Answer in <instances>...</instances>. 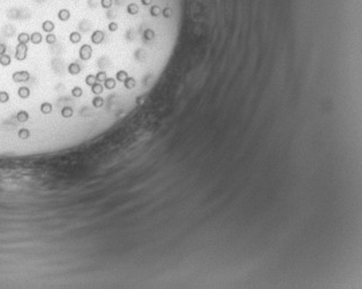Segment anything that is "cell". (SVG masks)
<instances>
[{
	"label": "cell",
	"mask_w": 362,
	"mask_h": 289,
	"mask_svg": "<svg viewBox=\"0 0 362 289\" xmlns=\"http://www.w3.org/2000/svg\"><path fill=\"white\" fill-rule=\"evenodd\" d=\"M30 118L29 116V112L25 110H20L17 114H16V119L18 120V122H21V123H25V122H28Z\"/></svg>",
	"instance_id": "6"
},
{
	"label": "cell",
	"mask_w": 362,
	"mask_h": 289,
	"mask_svg": "<svg viewBox=\"0 0 362 289\" xmlns=\"http://www.w3.org/2000/svg\"><path fill=\"white\" fill-rule=\"evenodd\" d=\"M28 55V46L27 44H18L15 51V59L17 61H24Z\"/></svg>",
	"instance_id": "1"
},
{
	"label": "cell",
	"mask_w": 362,
	"mask_h": 289,
	"mask_svg": "<svg viewBox=\"0 0 362 289\" xmlns=\"http://www.w3.org/2000/svg\"><path fill=\"white\" fill-rule=\"evenodd\" d=\"M143 37L146 40H151V39H154L155 38V31L153 29H150V28H148V29L145 30V32H143Z\"/></svg>",
	"instance_id": "19"
},
{
	"label": "cell",
	"mask_w": 362,
	"mask_h": 289,
	"mask_svg": "<svg viewBox=\"0 0 362 289\" xmlns=\"http://www.w3.org/2000/svg\"><path fill=\"white\" fill-rule=\"evenodd\" d=\"M127 77H128V74L126 72L125 70H119L118 72L116 74V79H117L118 82L124 83V81H125Z\"/></svg>",
	"instance_id": "21"
},
{
	"label": "cell",
	"mask_w": 362,
	"mask_h": 289,
	"mask_svg": "<svg viewBox=\"0 0 362 289\" xmlns=\"http://www.w3.org/2000/svg\"><path fill=\"white\" fill-rule=\"evenodd\" d=\"M68 71H69V74L72 75V76L78 75L80 72V67H79V64H77V63H70L69 67H68Z\"/></svg>",
	"instance_id": "12"
},
{
	"label": "cell",
	"mask_w": 362,
	"mask_h": 289,
	"mask_svg": "<svg viewBox=\"0 0 362 289\" xmlns=\"http://www.w3.org/2000/svg\"><path fill=\"white\" fill-rule=\"evenodd\" d=\"M92 103H93V106H94L95 108H101V107L104 104V100L100 95H96L95 98L93 99Z\"/></svg>",
	"instance_id": "20"
},
{
	"label": "cell",
	"mask_w": 362,
	"mask_h": 289,
	"mask_svg": "<svg viewBox=\"0 0 362 289\" xmlns=\"http://www.w3.org/2000/svg\"><path fill=\"white\" fill-rule=\"evenodd\" d=\"M17 135H18V138H20V139L25 140V139L30 138V131L28 130V129H21V130L18 131Z\"/></svg>",
	"instance_id": "22"
},
{
	"label": "cell",
	"mask_w": 362,
	"mask_h": 289,
	"mask_svg": "<svg viewBox=\"0 0 362 289\" xmlns=\"http://www.w3.org/2000/svg\"><path fill=\"white\" fill-rule=\"evenodd\" d=\"M52 110H53L52 103H49V102H43V103L40 104V111H41V114L48 115V114L52 112Z\"/></svg>",
	"instance_id": "10"
},
{
	"label": "cell",
	"mask_w": 362,
	"mask_h": 289,
	"mask_svg": "<svg viewBox=\"0 0 362 289\" xmlns=\"http://www.w3.org/2000/svg\"><path fill=\"white\" fill-rule=\"evenodd\" d=\"M61 115H62V117H64V118H70V117H72V115H74V110H72V108L71 107H64L62 111H61Z\"/></svg>",
	"instance_id": "17"
},
{
	"label": "cell",
	"mask_w": 362,
	"mask_h": 289,
	"mask_svg": "<svg viewBox=\"0 0 362 289\" xmlns=\"http://www.w3.org/2000/svg\"><path fill=\"white\" fill-rule=\"evenodd\" d=\"M91 40H92V43L94 45H100L104 40V32L101 31V30H95L92 33Z\"/></svg>",
	"instance_id": "4"
},
{
	"label": "cell",
	"mask_w": 362,
	"mask_h": 289,
	"mask_svg": "<svg viewBox=\"0 0 362 289\" xmlns=\"http://www.w3.org/2000/svg\"><path fill=\"white\" fill-rule=\"evenodd\" d=\"M92 53H93V50L89 45L85 44L83 45L79 50V58L83 61H88L91 58H92Z\"/></svg>",
	"instance_id": "3"
},
{
	"label": "cell",
	"mask_w": 362,
	"mask_h": 289,
	"mask_svg": "<svg viewBox=\"0 0 362 289\" xmlns=\"http://www.w3.org/2000/svg\"><path fill=\"white\" fill-rule=\"evenodd\" d=\"M12 79L15 83H24L28 82L30 79V74L27 70H21V71H16L12 76Z\"/></svg>",
	"instance_id": "2"
},
{
	"label": "cell",
	"mask_w": 362,
	"mask_h": 289,
	"mask_svg": "<svg viewBox=\"0 0 362 289\" xmlns=\"http://www.w3.org/2000/svg\"><path fill=\"white\" fill-rule=\"evenodd\" d=\"M108 29H109V31H111V32H115V31L118 30V24L116 22H110L109 23V25H108Z\"/></svg>",
	"instance_id": "29"
},
{
	"label": "cell",
	"mask_w": 362,
	"mask_h": 289,
	"mask_svg": "<svg viewBox=\"0 0 362 289\" xmlns=\"http://www.w3.org/2000/svg\"><path fill=\"white\" fill-rule=\"evenodd\" d=\"M55 41H56V36L53 35V33H47V36H46V43L52 45V44H55Z\"/></svg>",
	"instance_id": "27"
},
{
	"label": "cell",
	"mask_w": 362,
	"mask_h": 289,
	"mask_svg": "<svg viewBox=\"0 0 362 289\" xmlns=\"http://www.w3.org/2000/svg\"><path fill=\"white\" fill-rule=\"evenodd\" d=\"M103 86L107 89H114L116 87V79L112 78V77H110V78L108 77V78L103 82Z\"/></svg>",
	"instance_id": "11"
},
{
	"label": "cell",
	"mask_w": 362,
	"mask_h": 289,
	"mask_svg": "<svg viewBox=\"0 0 362 289\" xmlns=\"http://www.w3.org/2000/svg\"><path fill=\"white\" fill-rule=\"evenodd\" d=\"M6 50H7L6 45L0 44V56H1V55H4V54H6Z\"/></svg>",
	"instance_id": "30"
},
{
	"label": "cell",
	"mask_w": 362,
	"mask_h": 289,
	"mask_svg": "<svg viewBox=\"0 0 362 289\" xmlns=\"http://www.w3.org/2000/svg\"><path fill=\"white\" fill-rule=\"evenodd\" d=\"M30 89L29 87H27V86H21L20 89H17V94L18 96L21 98V99H28L30 96Z\"/></svg>",
	"instance_id": "9"
},
{
	"label": "cell",
	"mask_w": 362,
	"mask_h": 289,
	"mask_svg": "<svg viewBox=\"0 0 362 289\" xmlns=\"http://www.w3.org/2000/svg\"><path fill=\"white\" fill-rule=\"evenodd\" d=\"M17 40H18V44H28L30 41V35L27 32H21L17 36Z\"/></svg>",
	"instance_id": "13"
},
{
	"label": "cell",
	"mask_w": 362,
	"mask_h": 289,
	"mask_svg": "<svg viewBox=\"0 0 362 289\" xmlns=\"http://www.w3.org/2000/svg\"><path fill=\"white\" fill-rule=\"evenodd\" d=\"M70 12L68 10V9H60L59 13H58V17H59L60 21H62V22H67L69 21V18H70Z\"/></svg>",
	"instance_id": "7"
},
{
	"label": "cell",
	"mask_w": 362,
	"mask_h": 289,
	"mask_svg": "<svg viewBox=\"0 0 362 289\" xmlns=\"http://www.w3.org/2000/svg\"><path fill=\"white\" fill-rule=\"evenodd\" d=\"M112 4H114L112 0H101V6L104 9H110L112 7Z\"/></svg>",
	"instance_id": "28"
},
{
	"label": "cell",
	"mask_w": 362,
	"mask_h": 289,
	"mask_svg": "<svg viewBox=\"0 0 362 289\" xmlns=\"http://www.w3.org/2000/svg\"><path fill=\"white\" fill-rule=\"evenodd\" d=\"M41 28L44 30L45 32H47V33H52L54 29H55V25H54V23L52 21H49V20H47V21H45L43 23V25H41Z\"/></svg>",
	"instance_id": "8"
},
{
	"label": "cell",
	"mask_w": 362,
	"mask_h": 289,
	"mask_svg": "<svg viewBox=\"0 0 362 289\" xmlns=\"http://www.w3.org/2000/svg\"><path fill=\"white\" fill-rule=\"evenodd\" d=\"M69 39H70V41H71L72 44H78V43L81 40V36H80V33H79V32H76V31H74V32H71V33H70Z\"/></svg>",
	"instance_id": "16"
},
{
	"label": "cell",
	"mask_w": 362,
	"mask_h": 289,
	"mask_svg": "<svg viewBox=\"0 0 362 289\" xmlns=\"http://www.w3.org/2000/svg\"><path fill=\"white\" fill-rule=\"evenodd\" d=\"M10 62H12V58H10L8 54H4V55L0 56V64H1L2 67H7V66H9Z\"/></svg>",
	"instance_id": "18"
},
{
	"label": "cell",
	"mask_w": 362,
	"mask_h": 289,
	"mask_svg": "<svg viewBox=\"0 0 362 289\" xmlns=\"http://www.w3.org/2000/svg\"><path fill=\"white\" fill-rule=\"evenodd\" d=\"M85 83H86L88 86H91V87H92V86H93V85H94L95 83H97V82H96V78H95V76H94V75H87V76H86V78H85Z\"/></svg>",
	"instance_id": "23"
},
{
	"label": "cell",
	"mask_w": 362,
	"mask_h": 289,
	"mask_svg": "<svg viewBox=\"0 0 362 289\" xmlns=\"http://www.w3.org/2000/svg\"><path fill=\"white\" fill-rule=\"evenodd\" d=\"M9 101V94L5 91H0V103H6Z\"/></svg>",
	"instance_id": "25"
},
{
	"label": "cell",
	"mask_w": 362,
	"mask_h": 289,
	"mask_svg": "<svg viewBox=\"0 0 362 289\" xmlns=\"http://www.w3.org/2000/svg\"><path fill=\"white\" fill-rule=\"evenodd\" d=\"M91 89H92V93L95 94V95H100V94L103 93V86H102L101 83H95Z\"/></svg>",
	"instance_id": "14"
},
{
	"label": "cell",
	"mask_w": 362,
	"mask_h": 289,
	"mask_svg": "<svg viewBox=\"0 0 362 289\" xmlns=\"http://www.w3.org/2000/svg\"><path fill=\"white\" fill-rule=\"evenodd\" d=\"M95 78H96V82L97 83H103L108 77H107L105 71H99V72L95 75Z\"/></svg>",
	"instance_id": "24"
},
{
	"label": "cell",
	"mask_w": 362,
	"mask_h": 289,
	"mask_svg": "<svg viewBox=\"0 0 362 289\" xmlns=\"http://www.w3.org/2000/svg\"><path fill=\"white\" fill-rule=\"evenodd\" d=\"M135 85H136V82H135V79H134L133 77H127L125 81H124V86H125L127 89H132L135 87Z\"/></svg>",
	"instance_id": "15"
},
{
	"label": "cell",
	"mask_w": 362,
	"mask_h": 289,
	"mask_svg": "<svg viewBox=\"0 0 362 289\" xmlns=\"http://www.w3.org/2000/svg\"><path fill=\"white\" fill-rule=\"evenodd\" d=\"M71 93H72V95H74V98H80V96L83 95V89H81V87H79V86H76V87L72 89Z\"/></svg>",
	"instance_id": "26"
},
{
	"label": "cell",
	"mask_w": 362,
	"mask_h": 289,
	"mask_svg": "<svg viewBox=\"0 0 362 289\" xmlns=\"http://www.w3.org/2000/svg\"><path fill=\"white\" fill-rule=\"evenodd\" d=\"M30 41L32 43V44L35 45H39L41 41H43V36H41V33L40 32H32L31 35H30Z\"/></svg>",
	"instance_id": "5"
}]
</instances>
